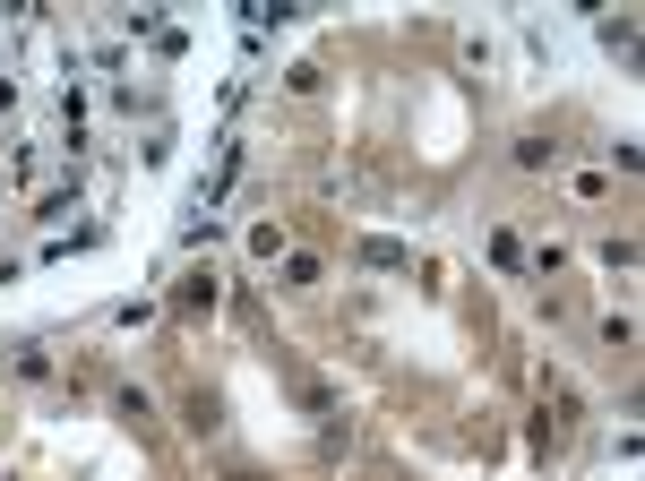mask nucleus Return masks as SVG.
<instances>
[{"label":"nucleus","instance_id":"1","mask_svg":"<svg viewBox=\"0 0 645 481\" xmlns=\"http://www.w3.org/2000/svg\"><path fill=\"white\" fill-rule=\"evenodd\" d=\"M233 481H258V473H233Z\"/></svg>","mask_w":645,"mask_h":481}]
</instances>
